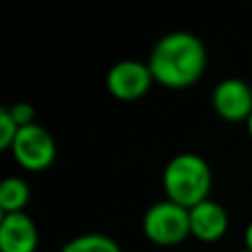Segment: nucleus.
<instances>
[{"mask_svg": "<svg viewBox=\"0 0 252 252\" xmlns=\"http://www.w3.org/2000/svg\"><path fill=\"white\" fill-rule=\"evenodd\" d=\"M206 47L190 31H170L155 42L148 58L153 78L170 89L197 82L206 69Z\"/></svg>", "mask_w": 252, "mask_h": 252, "instance_id": "f257e3e1", "label": "nucleus"}, {"mask_svg": "<svg viewBox=\"0 0 252 252\" xmlns=\"http://www.w3.org/2000/svg\"><path fill=\"white\" fill-rule=\"evenodd\" d=\"M29 184L25 182L22 177H4L2 184H0V208L4 213H20L22 208L27 206L29 201Z\"/></svg>", "mask_w": 252, "mask_h": 252, "instance_id": "1a4fd4ad", "label": "nucleus"}, {"mask_svg": "<svg viewBox=\"0 0 252 252\" xmlns=\"http://www.w3.org/2000/svg\"><path fill=\"white\" fill-rule=\"evenodd\" d=\"M38 226L27 213H4L0 219V250L2 252H35Z\"/></svg>", "mask_w": 252, "mask_h": 252, "instance_id": "0eeeda50", "label": "nucleus"}, {"mask_svg": "<svg viewBox=\"0 0 252 252\" xmlns=\"http://www.w3.org/2000/svg\"><path fill=\"white\" fill-rule=\"evenodd\" d=\"M237 252H250V250H246V248H244V250H237Z\"/></svg>", "mask_w": 252, "mask_h": 252, "instance_id": "2eb2a0df", "label": "nucleus"}, {"mask_svg": "<svg viewBox=\"0 0 252 252\" xmlns=\"http://www.w3.org/2000/svg\"><path fill=\"white\" fill-rule=\"evenodd\" d=\"M244 241H246V250H250V252H252V219L248 221V226H246Z\"/></svg>", "mask_w": 252, "mask_h": 252, "instance_id": "ddd939ff", "label": "nucleus"}, {"mask_svg": "<svg viewBox=\"0 0 252 252\" xmlns=\"http://www.w3.org/2000/svg\"><path fill=\"white\" fill-rule=\"evenodd\" d=\"M58 252H122L120 244L104 232H82L69 239Z\"/></svg>", "mask_w": 252, "mask_h": 252, "instance_id": "9d476101", "label": "nucleus"}, {"mask_svg": "<svg viewBox=\"0 0 252 252\" xmlns=\"http://www.w3.org/2000/svg\"><path fill=\"white\" fill-rule=\"evenodd\" d=\"M213 106L223 120L239 122L252 113V89L241 78H223L213 89Z\"/></svg>", "mask_w": 252, "mask_h": 252, "instance_id": "423d86ee", "label": "nucleus"}, {"mask_svg": "<svg viewBox=\"0 0 252 252\" xmlns=\"http://www.w3.org/2000/svg\"><path fill=\"white\" fill-rule=\"evenodd\" d=\"M246 122H248V133H250V137H252V113H250V118L246 120Z\"/></svg>", "mask_w": 252, "mask_h": 252, "instance_id": "4468645a", "label": "nucleus"}, {"mask_svg": "<svg viewBox=\"0 0 252 252\" xmlns=\"http://www.w3.org/2000/svg\"><path fill=\"white\" fill-rule=\"evenodd\" d=\"M20 126L9 113V106H0V148H11Z\"/></svg>", "mask_w": 252, "mask_h": 252, "instance_id": "9b49d317", "label": "nucleus"}, {"mask_svg": "<svg viewBox=\"0 0 252 252\" xmlns=\"http://www.w3.org/2000/svg\"><path fill=\"white\" fill-rule=\"evenodd\" d=\"M161 184L168 199L192 208L210 197L213 170L208 161L197 153H177L166 161Z\"/></svg>", "mask_w": 252, "mask_h": 252, "instance_id": "f03ea898", "label": "nucleus"}, {"mask_svg": "<svg viewBox=\"0 0 252 252\" xmlns=\"http://www.w3.org/2000/svg\"><path fill=\"white\" fill-rule=\"evenodd\" d=\"M9 113H11V118L16 120V124L20 128L35 122V109L29 102H13V104H9Z\"/></svg>", "mask_w": 252, "mask_h": 252, "instance_id": "f8f14e48", "label": "nucleus"}, {"mask_svg": "<svg viewBox=\"0 0 252 252\" xmlns=\"http://www.w3.org/2000/svg\"><path fill=\"white\" fill-rule=\"evenodd\" d=\"M230 226L228 210L219 201L204 199L190 208V235H195L201 241H217L226 235Z\"/></svg>", "mask_w": 252, "mask_h": 252, "instance_id": "6e6552de", "label": "nucleus"}, {"mask_svg": "<svg viewBox=\"0 0 252 252\" xmlns=\"http://www.w3.org/2000/svg\"><path fill=\"white\" fill-rule=\"evenodd\" d=\"M11 155L22 168L27 170H44L56 159V137L47 126L33 122L22 126L11 144Z\"/></svg>", "mask_w": 252, "mask_h": 252, "instance_id": "20e7f679", "label": "nucleus"}, {"mask_svg": "<svg viewBox=\"0 0 252 252\" xmlns=\"http://www.w3.org/2000/svg\"><path fill=\"white\" fill-rule=\"evenodd\" d=\"M142 230L153 244L175 246L190 235V208L173 199H159L146 208Z\"/></svg>", "mask_w": 252, "mask_h": 252, "instance_id": "7ed1b4c3", "label": "nucleus"}, {"mask_svg": "<svg viewBox=\"0 0 252 252\" xmlns=\"http://www.w3.org/2000/svg\"><path fill=\"white\" fill-rule=\"evenodd\" d=\"M153 71L148 62L124 58L106 71V89L120 100H137L151 89Z\"/></svg>", "mask_w": 252, "mask_h": 252, "instance_id": "39448f33", "label": "nucleus"}]
</instances>
